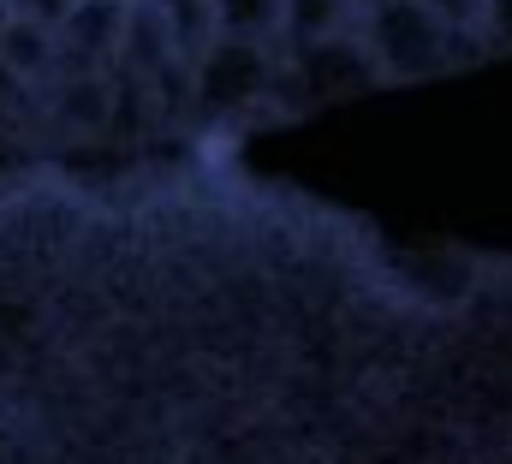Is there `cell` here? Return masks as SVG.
Returning a JSON list of instances; mask_svg holds the SVG:
<instances>
[{
  "mask_svg": "<svg viewBox=\"0 0 512 464\" xmlns=\"http://www.w3.org/2000/svg\"><path fill=\"white\" fill-rule=\"evenodd\" d=\"M483 36H489V54H512V0H489Z\"/></svg>",
  "mask_w": 512,
  "mask_h": 464,
  "instance_id": "cell-2",
  "label": "cell"
},
{
  "mask_svg": "<svg viewBox=\"0 0 512 464\" xmlns=\"http://www.w3.org/2000/svg\"><path fill=\"white\" fill-rule=\"evenodd\" d=\"M423 6H429L435 18H447V24L483 54V60H495V54H489V36H483V24H489V0H423Z\"/></svg>",
  "mask_w": 512,
  "mask_h": 464,
  "instance_id": "cell-1",
  "label": "cell"
},
{
  "mask_svg": "<svg viewBox=\"0 0 512 464\" xmlns=\"http://www.w3.org/2000/svg\"><path fill=\"white\" fill-rule=\"evenodd\" d=\"M352 6H358V18H364V24H370V18H376V12H387V6H399V0H352Z\"/></svg>",
  "mask_w": 512,
  "mask_h": 464,
  "instance_id": "cell-3",
  "label": "cell"
}]
</instances>
